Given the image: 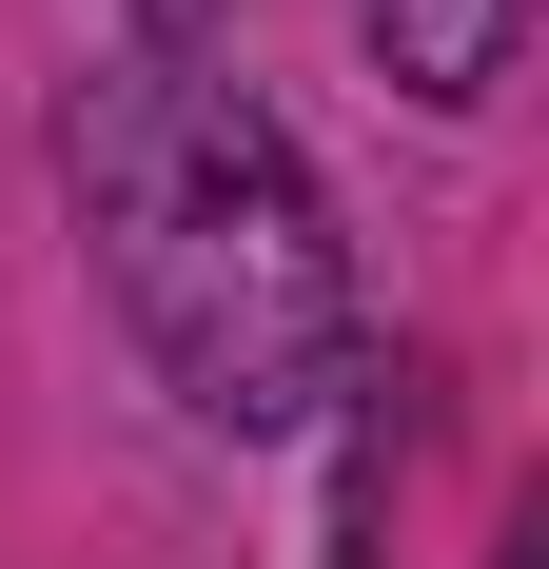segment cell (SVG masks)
I'll list each match as a JSON object with an SVG mask.
<instances>
[{
  "instance_id": "6da1fadb",
  "label": "cell",
  "mask_w": 549,
  "mask_h": 569,
  "mask_svg": "<svg viewBox=\"0 0 549 569\" xmlns=\"http://www.w3.org/2000/svg\"><path fill=\"white\" fill-rule=\"evenodd\" d=\"M79 197H99V256H118V295H138L158 373L217 412V432H295V412L333 393L353 276H333L315 177H295V138H274L256 99L177 79V59H118L99 99H79Z\"/></svg>"
},
{
  "instance_id": "3957f363",
  "label": "cell",
  "mask_w": 549,
  "mask_h": 569,
  "mask_svg": "<svg viewBox=\"0 0 549 569\" xmlns=\"http://www.w3.org/2000/svg\"><path fill=\"white\" fill-rule=\"evenodd\" d=\"M138 20H158V59H197V40L236 20V0H138Z\"/></svg>"
},
{
  "instance_id": "7a4b0ae2",
  "label": "cell",
  "mask_w": 549,
  "mask_h": 569,
  "mask_svg": "<svg viewBox=\"0 0 549 569\" xmlns=\"http://www.w3.org/2000/svg\"><path fill=\"white\" fill-rule=\"evenodd\" d=\"M510 20H530V0H373V40H392V79H412V99H491Z\"/></svg>"
}]
</instances>
